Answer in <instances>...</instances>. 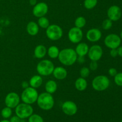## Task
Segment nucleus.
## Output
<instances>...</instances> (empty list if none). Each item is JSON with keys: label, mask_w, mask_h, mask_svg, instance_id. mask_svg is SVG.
<instances>
[{"label": "nucleus", "mask_w": 122, "mask_h": 122, "mask_svg": "<svg viewBox=\"0 0 122 122\" xmlns=\"http://www.w3.org/2000/svg\"><path fill=\"white\" fill-rule=\"evenodd\" d=\"M47 53L50 58H53V59L58 58L60 53L59 49L58 48L57 46L53 45V46H51L49 48L47 51Z\"/></svg>", "instance_id": "23"}, {"label": "nucleus", "mask_w": 122, "mask_h": 122, "mask_svg": "<svg viewBox=\"0 0 122 122\" xmlns=\"http://www.w3.org/2000/svg\"><path fill=\"white\" fill-rule=\"evenodd\" d=\"M75 88L79 91H83L85 90L88 86L87 81L85 80V78L81 77L77 78L75 81Z\"/></svg>", "instance_id": "20"}, {"label": "nucleus", "mask_w": 122, "mask_h": 122, "mask_svg": "<svg viewBox=\"0 0 122 122\" xmlns=\"http://www.w3.org/2000/svg\"><path fill=\"white\" fill-rule=\"evenodd\" d=\"M110 80L106 76L99 75L95 77L92 82V86L97 91H104L109 87Z\"/></svg>", "instance_id": "4"}, {"label": "nucleus", "mask_w": 122, "mask_h": 122, "mask_svg": "<svg viewBox=\"0 0 122 122\" xmlns=\"http://www.w3.org/2000/svg\"><path fill=\"white\" fill-rule=\"evenodd\" d=\"M58 60L63 65L71 66L77 61V55L75 50L72 48H65L60 51Z\"/></svg>", "instance_id": "1"}, {"label": "nucleus", "mask_w": 122, "mask_h": 122, "mask_svg": "<svg viewBox=\"0 0 122 122\" xmlns=\"http://www.w3.org/2000/svg\"><path fill=\"white\" fill-rule=\"evenodd\" d=\"M89 73H90V70H89V68L86 67H83L80 70V75H81V77L83 78H86V77H88Z\"/></svg>", "instance_id": "30"}, {"label": "nucleus", "mask_w": 122, "mask_h": 122, "mask_svg": "<svg viewBox=\"0 0 122 122\" xmlns=\"http://www.w3.org/2000/svg\"><path fill=\"white\" fill-rule=\"evenodd\" d=\"M98 0H85L84 6L86 9L91 10L97 5Z\"/></svg>", "instance_id": "26"}, {"label": "nucleus", "mask_w": 122, "mask_h": 122, "mask_svg": "<svg viewBox=\"0 0 122 122\" xmlns=\"http://www.w3.org/2000/svg\"><path fill=\"white\" fill-rule=\"evenodd\" d=\"M26 30H27V33L30 35L35 36L38 34L39 32V26L35 21H30L27 24Z\"/></svg>", "instance_id": "19"}, {"label": "nucleus", "mask_w": 122, "mask_h": 122, "mask_svg": "<svg viewBox=\"0 0 122 122\" xmlns=\"http://www.w3.org/2000/svg\"><path fill=\"white\" fill-rule=\"evenodd\" d=\"M63 30L58 25H51L46 28V36L52 41L59 40L63 36Z\"/></svg>", "instance_id": "7"}, {"label": "nucleus", "mask_w": 122, "mask_h": 122, "mask_svg": "<svg viewBox=\"0 0 122 122\" xmlns=\"http://www.w3.org/2000/svg\"><path fill=\"white\" fill-rule=\"evenodd\" d=\"M117 50L118 56L122 57V46H119V47L117 48Z\"/></svg>", "instance_id": "37"}, {"label": "nucleus", "mask_w": 122, "mask_h": 122, "mask_svg": "<svg viewBox=\"0 0 122 122\" xmlns=\"http://www.w3.org/2000/svg\"><path fill=\"white\" fill-rule=\"evenodd\" d=\"M0 122H10L9 120H1Z\"/></svg>", "instance_id": "39"}, {"label": "nucleus", "mask_w": 122, "mask_h": 122, "mask_svg": "<svg viewBox=\"0 0 122 122\" xmlns=\"http://www.w3.org/2000/svg\"><path fill=\"white\" fill-rule=\"evenodd\" d=\"M122 39L119 35L112 33L105 38L104 44L110 49H117L121 44Z\"/></svg>", "instance_id": "8"}, {"label": "nucleus", "mask_w": 122, "mask_h": 122, "mask_svg": "<svg viewBox=\"0 0 122 122\" xmlns=\"http://www.w3.org/2000/svg\"><path fill=\"white\" fill-rule=\"evenodd\" d=\"M38 91L35 88L28 87L24 89L21 95V99L24 103L32 104L36 102L38 97Z\"/></svg>", "instance_id": "3"}, {"label": "nucleus", "mask_w": 122, "mask_h": 122, "mask_svg": "<svg viewBox=\"0 0 122 122\" xmlns=\"http://www.w3.org/2000/svg\"><path fill=\"white\" fill-rule=\"evenodd\" d=\"M54 69V65L51 61L44 60L39 62L36 67L38 73L41 76H46L51 75Z\"/></svg>", "instance_id": "5"}, {"label": "nucleus", "mask_w": 122, "mask_h": 122, "mask_svg": "<svg viewBox=\"0 0 122 122\" xmlns=\"http://www.w3.org/2000/svg\"><path fill=\"white\" fill-rule=\"evenodd\" d=\"M69 41L73 44H77L82 41L83 38V32L81 29L74 27L70 29L68 33Z\"/></svg>", "instance_id": "9"}, {"label": "nucleus", "mask_w": 122, "mask_h": 122, "mask_svg": "<svg viewBox=\"0 0 122 122\" xmlns=\"http://www.w3.org/2000/svg\"><path fill=\"white\" fill-rule=\"evenodd\" d=\"M48 11V7L45 2L36 4L33 8V14L36 17H41L46 15Z\"/></svg>", "instance_id": "12"}, {"label": "nucleus", "mask_w": 122, "mask_h": 122, "mask_svg": "<svg viewBox=\"0 0 122 122\" xmlns=\"http://www.w3.org/2000/svg\"><path fill=\"white\" fill-rule=\"evenodd\" d=\"M21 120V119L19 118L17 116H14L11 118L10 122H20Z\"/></svg>", "instance_id": "35"}, {"label": "nucleus", "mask_w": 122, "mask_h": 122, "mask_svg": "<svg viewBox=\"0 0 122 122\" xmlns=\"http://www.w3.org/2000/svg\"><path fill=\"white\" fill-rule=\"evenodd\" d=\"M46 92L49 94H54L57 91V84L54 81H49L46 83L45 86Z\"/></svg>", "instance_id": "22"}, {"label": "nucleus", "mask_w": 122, "mask_h": 122, "mask_svg": "<svg viewBox=\"0 0 122 122\" xmlns=\"http://www.w3.org/2000/svg\"><path fill=\"white\" fill-rule=\"evenodd\" d=\"M114 82L119 86H122V73H117L114 76Z\"/></svg>", "instance_id": "31"}, {"label": "nucleus", "mask_w": 122, "mask_h": 122, "mask_svg": "<svg viewBox=\"0 0 122 122\" xmlns=\"http://www.w3.org/2000/svg\"><path fill=\"white\" fill-rule=\"evenodd\" d=\"M29 2H30V4L31 5L35 6L37 4V1L36 0H30Z\"/></svg>", "instance_id": "38"}, {"label": "nucleus", "mask_w": 122, "mask_h": 122, "mask_svg": "<svg viewBox=\"0 0 122 122\" xmlns=\"http://www.w3.org/2000/svg\"><path fill=\"white\" fill-rule=\"evenodd\" d=\"M47 50L46 47L43 45H38L35 48L34 50V56L36 58H44L46 54Z\"/></svg>", "instance_id": "18"}, {"label": "nucleus", "mask_w": 122, "mask_h": 122, "mask_svg": "<svg viewBox=\"0 0 122 122\" xmlns=\"http://www.w3.org/2000/svg\"><path fill=\"white\" fill-rule=\"evenodd\" d=\"M21 87H22L24 89H26V88H28L29 87L28 82H26V81H24V82H23L22 83H21Z\"/></svg>", "instance_id": "36"}, {"label": "nucleus", "mask_w": 122, "mask_h": 122, "mask_svg": "<svg viewBox=\"0 0 122 122\" xmlns=\"http://www.w3.org/2000/svg\"><path fill=\"white\" fill-rule=\"evenodd\" d=\"M88 51H89V46L86 43L84 42L79 43L77 45L75 50L77 55L80 57H84L88 54Z\"/></svg>", "instance_id": "17"}, {"label": "nucleus", "mask_w": 122, "mask_h": 122, "mask_svg": "<svg viewBox=\"0 0 122 122\" xmlns=\"http://www.w3.org/2000/svg\"><path fill=\"white\" fill-rule=\"evenodd\" d=\"M86 36L89 41L95 42L100 40L102 36V33L98 29H91L87 32Z\"/></svg>", "instance_id": "15"}, {"label": "nucleus", "mask_w": 122, "mask_h": 122, "mask_svg": "<svg viewBox=\"0 0 122 122\" xmlns=\"http://www.w3.org/2000/svg\"><path fill=\"white\" fill-rule=\"evenodd\" d=\"M12 114V110L11 108L10 107H6L4 108L1 111V116L4 119H8L10 117Z\"/></svg>", "instance_id": "27"}, {"label": "nucleus", "mask_w": 122, "mask_h": 122, "mask_svg": "<svg viewBox=\"0 0 122 122\" xmlns=\"http://www.w3.org/2000/svg\"><path fill=\"white\" fill-rule=\"evenodd\" d=\"M108 73L111 76H114V77L116 75V74L117 73V71L116 69H115V68H110L108 70Z\"/></svg>", "instance_id": "33"}, {"label": "nucleus", "mask_w": 122, "mask_h": 122, "mask_svg": "<svg viewBox=\"0 0 122 122\" xmlns=\"http://www.w3.org/2000/svg\"><path fill=\"white\" fill-rule=\"evenodd\" d=\"M88 57L91 61H98L101 59L103 54V51L101 46L98 45H92L88 52Z\"/></svg>", "instance_id": "10"}, {"label": "nucleus", "mask_w": 122, "mask_h": 122, "mask_svg": "<svg viewBox=\"0 0 122 122\" xmlns=\"http://www.w3.org/2000/svg\"><path fill=\"white\" fill-rule=\"evenodd\" d=\"M110 56L112 57H116L118 56V52H117V49H111L110 52Z\"/></svg>", "instance_id": "34"}, {"label": "nucleus", "mask_w": 122, "mask_h": 122, "mask_svg": "<svg viewBox=\"0 0 122 122\" xmlns=\"http://www.w3.org/2000/svg\"><path fill=\"white\" fill-rule=\"evenodd\" d=\"M20 122H26V121L24 120V119H21V120H20Z\"/></svg>", "instance_id": "40"}, {"label": "nucleus", "mask_w": 122, "mask_h": 122, "mask_svg": "<svg viewBox=\"0 0 122 122\" xmlns=\"http://www.w3.org/2000/svg\"><path fill=\"white\" fill-rule=\"evenodd\" d=\"M113 26V21L109 19H106L103 21L102 24V28L104 30H108L111 29Z\"/></svg>", "instance_id": "29"}, {"label": "nucleus", "mask_w": 122, "mask_h": 122, "mask_svg": "<svg viewBox=\"0 0 122 122\" xmlns=\"http://www.w3.org/2000/svg\"><path fill=\"white\" fill-rule=\"evenodd\" d=\"M121 122H122V121H121Z\"/></svg>", "instance_id": "42"}, {"label": "nucleus", "mask_w": 122, "mask_h": 122, "mask_svg": "<svg viewBox=\"0 0 122 122\" xmlns=\"http://www.w3.org/2000/svg\"><path fill=\"white\" fill-rule=\"evenodd\" d=\"M89 69L91 70L95 71L98 69V63L97 61H91L89 64Z\"/></svg>", "instance_id": "32"}, {"label": "nucleus", "mask_w": 122, "mask_h": 122, "mask_svg": "<svg viewBox=\"0 0 122 122\" xmlns=\"http://www.w3.org/2000/svg\"><path fill=\"white\" fill-rule=\"evenodd\" d=\"M54 77L58 80H63L67 76V70L62 67H57L54 68L52 72Z\"/></svg>", "instance_id": "16"}, {"label": "nucleus", "mask_w": 122, "mask_h": 122, "mask_svg": "<svg viewBox=\"0 0 122 122\" xmlns=\"http://www.w3.org/2000/svg\"><path fill=\"white\" fill-rule=\"evenodd\" d=\"M75 27H78V28L82 29L86 25V19L84 17L79 16L76 18L75 21Z\"/></svg>", "instance_id": "25"}, {"label": "nucleus", "mask_w": 122, "mask_h": 122, "mask_svg": "<svg viewBox=\"0 0 122 122\" xmlns=\"http://www.w3.org/2000/svg\"><path fill=\"white\" fill-rule=\"evenodd\" d=\"M42 78L39 75H35L32 76L29 81V85L33 88H38L42 84Z\"/></svg>", "instance_id": "21"}, {"label": "nucleus", "mask_w": 122, "mask_h": 122, "mask_svg": "<svg viewBox=\"0 0 122 122\" xmlns=\"http://www.w3.org/2000/svg\"><path fill=\"white\" fill-rule=\"evenodd\" d=\"M20 102V97L15 92H10L8 94L5 98V104L6 106L11 108H15Z\"/></svg>", "instance_id": "11"}, {"label": "nucleus", "mask_w": 122, "mask_h": 122, "mask_svg": "<svg viewBox=\"0 0 122 122\" xmlns=\"http://www.w3.org/2000/svg\"><path fill=\"white\" fill-rule=\"evenodd\" d=\"M38 23V26H39L42 29H46L50 26V21H49L48 19L44 16L39 18Z\"/></svg>", "instance_id": "24"}, {"label": "nucleus", "mask_w": 122, "mask_h": 122, "mask_svg": "<svg viewBox=\"0 0 122 122\" xmlns=\"http://www.w3.org/2000/svg\"><path fill=\"white\" fill-rule=\"evenodd\" d=\"M15 114L21 119L29 118L33 112V109L30 104L26 103L19 104L15 107Z\"/></svg>", "instance_id": "6"}, {"label": "nucleus", "mask_w": 122, "mask_h": 122, "mask_svg": "<svg viewBox=\"0 0 122 122\" xmlns=\"http://www.w3.org/2000/svg\"><path fill=\"white\" fill-rule=\"evenodd\" d=\"M122 12L120 7L117 5H112L107 11V16L112 21H116L121 18Z\"/></svg>", "instance_id": "14"}, {"label": "nucleus", "mask_w": 122, "mask_h": 122, "mask_svg": "<svg viewBox=\"0 0 122 122\" xmlns=\"http://www.w3.org/2000/svg\"><path fill=\"white\" fill-rule=\"evenodd\" d=\"M37 104L40 108L44 110H50L54 105V100L51 94L43 92L38 95Z\"/></svg>", "instance_id": "2"}, {"label": "nucleus", "mask_w": 122, "mask_h": 122, "mask_svg": "<svg viewBox=\"0 0 122 122\" xmlns=\"http://www.w3.org/2000/svg\"><path fill=\"white\" fill-rule=\"evenodd\" d=\"M28 122H44V119L39 114H32L29 117Z\"/></svg>", "instance_id": "28"}, {"label": "nucleus", "mask_w": 122, "mask_h": 122, "mask_svg": "<svg viewBox=\"0 0 122 122\" xmlns=\"http://www.w3.org/2000/svg\"><path fill=\"white\" fill-rule=\"evenodd\" d=\"M120 38H121V39H122V31L121 32V33H120Z\"/></svg>", "instance_id": "41"}, {"label": "nucleus", "mask_w": 122, "mask_h": 122, "mask_svg": "<svg viewBox=\"0 0 122 122\" xmlns=\"http://www.w3.org/2000/svg\"><path fill=\"white\" fill-rule=\"evenodd\" d=\"M63 113L67 116H73L77 112V107L75 102L71 101H67L62 105Z\"/></svg>", "instance_id": "13"}]
</instances>
